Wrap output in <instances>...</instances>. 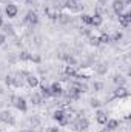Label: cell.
<instances>
[{
    "mask_svg": "<svg viewBox=\"0 0 131 132\" xmlns=\"http://www.w3.org/2000/svg\"><path fill=\"white\" fill-rule=\"evenodd\" d=\"M99 42H100V43H108V42H110V35H108V34H102L100 38H99Z\"/></svg>",
    "mask_w": 131,
    "mask_h": 132,
    "instance_id": "obj_16",
    "label": "cell"
},
{
    "mask_svg": "<svg viewBox=\"0 0 131 132\" xmlns=\"http://www.w3.org/2000/svg\"><path fill=\"white\" fill-rule=\"evenodd\" d=\"M42 95H45V97H49V95H51V91H49L46 86H42Z\"/></svg>",
    "mask_w": 131,
    "mask_h": 132,
    "instance_id": "obj_19",
    "label": "cell"
},
{
    "mask_svg": "<svg viewBox=\"0 0 131 132\" xmlns=\"http://www.w3.org/2000/svg\"><path fill=\"white\" fill-rule=\"evenodd\" d=\"M113 38H114L116 42H119V40L122 38V34H120V32H116V34H114V37H113Z\"/></svg>",
    "mask_w": 131,
    "mask_h": 132,
    "instance_id": "obj_22",
    "label": "cell"
},
{
    "mask_svg": "<svg viewBox=\"0 0 131 132\" xmlns=\"http://www.w3.org/2000/svg\"><path fill=\"white\" fill-rule=\"evenodd\" d=\"M116 97H127L128 95V91L125 89V88H119V89H116V94H114Z\"/></svg>",
    "mask_w": 131,
    "mask_h": 132,
    "instance_id": "obj_9",
    "label": "cell"
},
{
    "mask_svg": "<svg viewBox=\"0 0 131 132\" xmlns=\"http://www.w3.org/2000/svg\"><path fill=\"white\" fill-rule=\"evenodd\" d=\"M117 126H119V123H117L116 120H110V121H108V131H116Z\"/></svg>",
    "mask_w": 131,
    "mask_h": 132,
    "instance_id": "obj_14",
    "label": "cell"
},
{
    "mask_svg": "<svg viewBox=\"0 0 131 132\" xmlns=\"http://www.w3.org/2000/svg\"><path fill=\"white\" fill-rule=\"evenodd\" d=\"M26 20H28L31 25H35V23L39 22V17H37V14H35L34 11H30V12L26 14Z\"/></svg>",
    "mask_w": 131,
    "mask_h": 132,
    "instance_id": "obj_6",
    "label": "cell"
},
{
    "mask_svg": "<svg viewBox=\"0 0 131 132\" xmlns=\"http://www.w3.org/2000/svg\"><path fill=\"white\" fill-rule=\"evenodd\" d=\"M65 72H66V75H76V69H74L72 66H68Z\"/></svg>",
    "mask_w": 131,
    "mask_h": 132,
    "instance_id": "obj_20",
    "label": "cell"
},
{
    "mask_svg": "<svg viewBox=\"0 0 131 132\" xmlns=\"http://www.w3.org/2000/svg\"><path fill=\"white\" fill-rule=\"evenodd\" d=\"M97 123L99 125H105L106 123V115L103 112H100V111L97 112Z\"/></svg>",
    "mask_w": 131,
    "mask_h": 132,
    "instance_id": "obj_11",
    "label": "cell"
},
{
    "mask_svg": "<svg viewBox=\"0 0 131 132\" xmlns=\"http://www.w3.org/2000/svg\"><path fill=\"white\" fill-rule=\"evenodd\" d=\"M3 42H5V35H2V34H0V45H2Z\"/></svg>",
    "mask_w": 131,
    "mask_h": 132,
    "instance_id": "obj_26",
    "label": "cell"
},
{
    "mask_svg": "<svg viewBox=\"0 0 131 132\" xmlns=\"http://www.w3.org/2000/svg\"><path fill=\"white\" fill-rule=\"evenodd\" d=\"M28 85H30L31 88H35V86L39 85V80H37L35 77H33V75H28Z\"/></svg>",
    "mask_w": 131,
    "mask_h": 132,
    "instance_id": "obj_13",
    "label": "cell"
},
{
    "mask_svg": "<svg viewBox=\"0 0 131 132\" xmlns=\"http://www.w3.org/2000/svg\"><path fill=\"white\" fill-rule=\"evenodd\" d=\"M77 128H79V129H82V131H83V129H86V128H88V120H86V118H80V120H79V123H77Z\"/></svg>",
    "mask_w": 131,
    "mask_h": 132,
    "instance_id": "obj_10",
    "label": "cell"
},
{
    "mask_svg": "<svg viewBox=\"0 0 131 132\" xmlns=\"http://www.w3.org/2000/svg\"><path fill=\"white\" fill-rule=\"evenodd\" d=\"M2 25H3V22H2V17H0V26H2Z\"/></svg>",
    "mask_w": 131,
    "mask_h": 132,
    "instance_id": "obj_27",
    "label": "cell"
},
{
    "mask_svg": "<svg viewBox=\"0 0 131 132\" xmlns=\"http://www.w3.org/2000/svg\"><path fill=\"white\" fill-rule=\"evenodd\" d=\"M12 103H14V106H16L17 109H20V111H26V101H25V98L12 97Z\"/></svg>",
    "mask_w": 131,
    "mask_h": 132,
    "instance_id": "obj_1",
    "label": "cell"
},
{
    "mask_svg": "<svg viewBox=\"0 0 131 132\" xmlns=\"http://www.w3.org/2000/svg\"><path fill=\"white\" fill-rule=\"evenodd\" d=\"M20 59H22V60H28V59H30V54H28V52H22V54H20Z\"/></svg>",
    "mask_w": 131,
    "mask_h": 132,
    "instance_id": "obj_21",
    "label": "cell"
},
{
    "mask_svg": "<svg viewBox=\"0 0 131 132\" xmlns=\"http://www.w3.org/2000/svg\"><path fill=\"white\" fill-rule=\"evenodd\" d=\"M2 120H3L5 123H14V120H12L11 114H8V112H3V114H2Z\"/></svg>",
    "mask_w": 131,
    "mask_h": 132,
    "instance_id": "obj_12",
    "label": "cell"
},
{
    "mask_svg": "<svg viewBox=\"0 0 131 132\" xmlns=\"http://www.w3.org/2000/svg\"><path fill=\"white\" fill-rule=\"evenodd\" d=\"M123 8H125V3H123L122 0H116V2L113 3V9H114V12H116L117 15H120V14L123 12Z\"/></svg>",
    "mask_w": 131,
    "mask_h": 132,
    "instance_id": "obj_2",
    "label": "cell"
},
{
    "mask_svg": "<svg viewBox=\"0 0 131 132\" xmlns=\"http://www.w3.org/2000/svg\"><path fill=\"white\" fill-rule=\"evenodd\" d=\"M66 6L71 8V9H77V3H76L74 0H68V2H66Z\"/></svg>",
    "mask_w": 131,
    "mask_h": 132,
    "instance_id": "obj_17",
    "label": "cell"
},
{
    "mask_svg": "<svg viewBox=\"0 0 131 132\" xmlns=\"http://www.w3.org/2000/svg\"><path fill=\"white\" fill-rule=\"evenodd\" d=\"M46 132H59V129H57V128H49Z\"/></svg>",
    "mask_w": 131,
    "mask_h": 132,
    "instance_id": "obj_25",
    "label": "cell"
},
{
    "mask_svg": "<svg viewBox=\"0 0 131 132\" xmlns=\"http://www.w3.org/2000/svg\"><path fill=\"white\" fill-rule=\"evenodd\" d=\"M54 118H56L57 121H60L62 118H65V112H63V111H56V112H54Z\"/></svg>",
    "mask_w": 131,
    "mask_h": 132,
    "instance_id": "obj_15",
    "label": "cell"
},
{
    "mask_svg": "<svg viewBox=\"0 0 131 132\" xmlns=\"http://www.w3.org/2000/svg\"><path fill=\"white\" fill-rule=\"evenodd\" d=\"M91 43H93V45H99L100 42H99V38H91Z\"/></svg>",
    "mask_w": 131,
    "mask_h": 132,
    "instance_id": "obj_24",
    "label": "cell"
},
{
    "mask_svg": "<svg viewBox=\"0 0 131 132\" xmlns=\"http://www.w3.org/2000/svg\"><path fill=\"white\" fill-rule=\"evenodd\" d=\"M51 95H60L62 94V86L59 85V83H53V86H51Z\"/></svg>",
    "mask_w": 131,
    "mask_h": 132,
    "instance_id": "obj_7",
    "label": "cell"
},
{
    "mask_svg": "<svg viewBox=\"0 0 131 132\" xmlns=\"http://www.w3.org/2000/svg\"><path fill=\"white\" fill-rule=\"evenodd\" d=\"M119 20H120V25H122L123 28H127L131 22V15L128 12H127V14H120V15H119Z\"/></svg>",
    "mask_w": 131,
    "mask_h": 132,
    "instance_id": "obj_3",
    "label": "cell"
},
{
    "mask_svg": "<svg viewBox=\"0 0 131 132\" xmlns=\"http://www.w3.org/2000/svg\"><path fill=\"white\" fill-rule=\"evenodd\" d=\"M91 25H94V26H100V25H102V15L96 14L94 17H91Z\"/></svg>",
    "mask_w": 131,
    "mask_h": 132,
    "instance_id": "obj_8",
    "label": "cell"
},
{
    "mask_svg": "<svg viewBox=\"0 0 131 132\" xmlns=\"http://www.w3.org/2000/svg\"><path fill=\"white\" fill-rule=\"evenodd\" d=\"M82 20H83V23H86V25H91V15H88V14H83V15H82Z\"/></svg>",
    "mask_w": 131,
    "mask_h": 132,
    "instance_id": "obj_18",
    "label": "cell"
},
{
    "mask_svg": "<svg viewBox=\"0 0 131 132\" xmlns=\"http://www.w3.org/2000/svg\"><path fill=\"white\" fill-rule=\"evenodd\" d=\"M102 132H110V131H108V129H103V131H102Z\"/></svg>",
    "mask_w": 131,
    "mask_h": 132,
    "instance_id": "obj_28",
    "label": "cell"
},
{
    "mask_svg": "<svg viewBox=\"0 0 131 132\" xmlns=\"http://www.w3.org/2000/svg\"><path fill=\"white\" fill-rule=\"evenodd\" d=\"M31 100H33V101L35 103V104H39V103H40V98H39L37 95H33V97H31Z\"/></svg>",
    "mask_w": 131,
    "mask_h": 132,
    "instance_id": "obj_23",
    "label": "cell"
},
{
    "mask_svg": "<svg viewBox=\"0 0 131 132\" xmlns=\"http://www.w3.org/2000/svg\"><path fill=\"white\" fill-rule=\"evenodd\" d=\"M5 12H6L8 17H16L17 15V6L16 5H8L6 9H5Z\"/></svg>",
    "mask_w": 131,
    "mask_h": 132,
    "instance_id": "obj_5",
    "label": "cell"
},
{
    "mask_svg": "<svg viewBox=\"0 0 131 132\" xmlns=\"http://www.w3.org/2000/svg\"><path fill=\"white\" fill-rule=\"evenodd\" d=\"M80 89L79 88H71L69 89V92H68V98L69 100H77L79 97H80Z\"/></svg>",
    "mask_w": 131,
    "mask_h": 132,
    "instance_id": "obj_4",
    "label": "cell"
}]
</instances>
